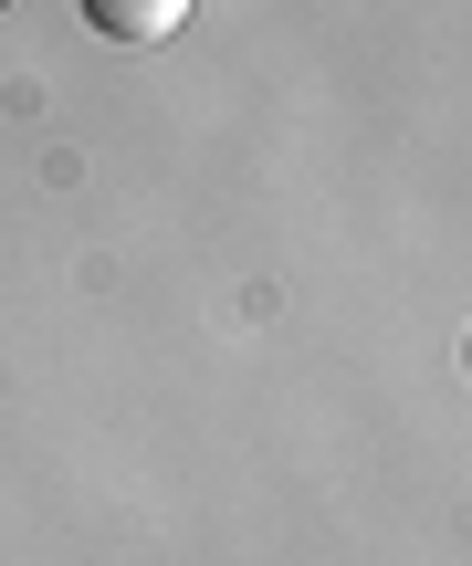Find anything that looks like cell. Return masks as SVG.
<instances>
[{"label":"cell","instance_id":"cell-1","mask_svg":"<svg viewBox=\"0 0 472 566\" xmlns=\"http://www.w3.org/2000/svg\"><path fill=\"white\" fill-rule=\"evenodd\" d=\"M84 11V32L95 42H126V53H137V42H168L189 21V0H74Z\"/></svg>","mask_w":472,"mask_h":566}]
</instances>
